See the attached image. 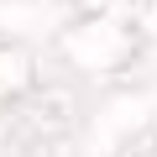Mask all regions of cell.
Masks as SVG:
<instances>
[]
</instances>
